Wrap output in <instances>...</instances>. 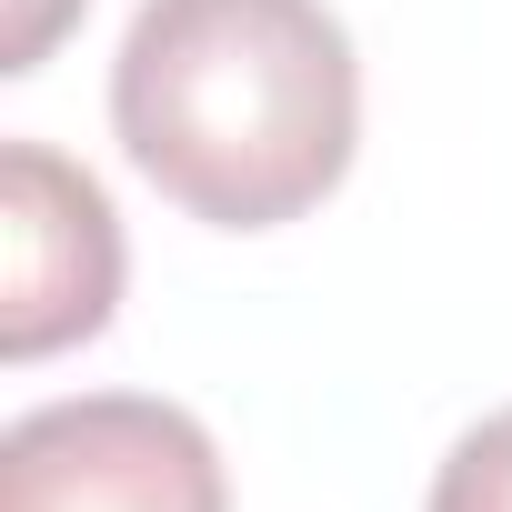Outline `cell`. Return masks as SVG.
<instances>
[{
  "instance_id": "cell-5",
  "label": "cell",
  "mask_w": 512,
  "mask_h": 512,
  "mask_svg": "<svg viewBox=\"0 0 512 512\" xmlns=\"http://www.w3.org/2000/svg\"><path fill=\"white\" fill-rule=\"evenodd\" d=\"M81 11V0H11V61L0 71H41V51H51V31Z\"/></svg>"
},
{
  "instance_id": "cell-1",
  "label": "cell",
  "mask_w": 512,
  "mask_h": 512,
  "mask_svg": "<svg viewBox=\"0 0 512 512\" xmlns=\"http://www.w3.org/2000/svg\"><path fill=\"white\" fill-rule=\"evenodd\" d=\"M111 131L211 231L302 221L362 141V61L322 0H141L111 61Z\"/></svg>"
},
{
  "instance_id": "cell-3",
  "label": "cell",
  "mask_w": 512,
  "mask_h": 512,
  "mask_svg": "<svg viewBox=\"0 0 512 512\" xmlns=\"http://www.w3.org/2000/svg\"><path fill=\"white\" fill-rule=\"evenodd\" d=\"M0 352L41 362L61 342H91L121 302V221L81 161L51 141H0Z\"/></svg>"
},
{
  "instance_id": "cell-4",
  "label": "cell",
  "mask_w": 512,
  "mask_h": 512,
  "mask_svg": "<svg viewBox=\"0 0 512 512\" xmlns=\"http://www.w3.org/2000/svg\"><path fill=\"white\" fill-rule=\"evenodd\" d=\"M422 512H512V412L472 422V432L442 452V472H432V502H422Z\"/></svg>"
},
{
  "instance_id": "cell-2",
  "label": "cell",
  "mask_w": 512,
  "mask_h": 512,
  "mask_svg": "<svg viewBox=\"0 0 512 512\" xmlns=\"http://www.w3.org/2000/svg\"><path fill=\"white\" fill-rule=\"evenodd\" d=\"M0 512H231V472L181 402L71 392L0 432Z\"/></svg>"
}]
</instances>
